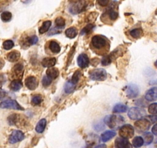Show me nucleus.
I'll list each match as a JSON object with an SVG mask.
<instances>
[{
    "mask_svg": "<svg viewBox=\"0 0 157 148\" xmlns=\"http://www.w3.org/2000/svg\"><path fill=\"white\" fill-rule=\"evenodd\" d=\"M51 25H52V22L51 21H45L43 23V25H42V26L39 28V33L40 34H43V33H46L49 30V29L50 28Z\"/></svg>",
    "mask_w": 157,
    "mask_h": 148,
    "instance_id": "29",
    "label": "nucleus"
},
{
    "mask_svg": "<svg viewBox=\"0 0 157 148\" xmlns=\"http://www.w3.org/2000/svg\"><path fill=\"white\" fill-rule=\"evenodd\" d=\"M106 71L104 69H95L90 72V78L92 80L103 81L106 79Z\"/></svg>",
    "mask_w": 157,
    "mask_h": 148,
    "instance_id": "4",
    "label": "nucleus"
},
{
    "mask_svg": "<svg viewBox=\"0 0 157 148\" xmlns=\"http://www.w3.org/2000/svg\"><path fill=\"white\" fill-rule=\"evenodd\" d=\"M77 63H78V66L82 69L86 68L90 64V59L88 56L86 54H81L78 56L77 59Z\"/></svg>",
    "mask_w": 157,
    "mask_h": 148,
    "instance_id": "13",
    "label": "nucleus"
},
{
    "mask_svg": "<svg viewBox=\"0 0 157 148\" xmlns=\"http://www.w3.org/2000/svg\"><path fill=\"white\" fill-rule=\"evenodd\" d=\"M61 33V31H60V29L57 28V27H55V28L52 29L49 32V33H48V36H52V35L59 34V33Z\"/></svg>",
    "mask_w": 157,
    "mask_h": 148,
    "instance_id": "43",
    "label": "nucleus"
},
{
    "mask_svg": "<svg viewBox=\"0 0 157 148\" xmlns=\"http://www.w3.org/2000/svg\"><path fill=\"white\" fill-rule=\"evenodd\" d=\"M115 147L116 148H132V145L130 144L128 140L123 138V137H118L115 141Z\"/></svg>",
    "mask_w": 157,
    "mask_h": 148,
    "instance_id": "12",
    "label": "nucleus"
},
{
    "mask_svg": "<svg viewBox=\"0 0 157 148\" xmlns=\"http://www.w3.org/2000/svg\"><path fill=\"white\" fill-rule=\"evenodd\" d=\"M23 71H24L23 65H22V63H18V64H16V66L13 67V75H14V76H16V77L21 78L22 76V73H23Z\"/></svg>",
    "mask_w": 157,
    "mask_h": 148,
    "instance_id": "15",
    "label": "nucleus"
},
{
    "mask_svg": "<svg viewBox=\"0 0 157 148\" xmlns=\"http://www.w3.org/2000/svg\"><path fill=\"white\" fill-rule=\"evenodd\" d=\"M116 136V132L113 130H107L105 131L103 134L101 136V140H102V142H106L108 140H111L112 138Z\"/></svg>",
    "mask_w": 157,
    "mask_h": 148,
    "instance_id": "20",
    "label": "nucleus"
},
{
    "mask_svg": "<svg viewBox=\"0 0 157 148\" xmlns=\"http://www.w3.org/2000/svg\"><path fill=\"white\" fill-rule=\"evenodd\" d=\"M55 23L56 26L61 29L64 28L65 25H66V21H65V19L63 17H58L56 19Z\"/></svg>",
    "mask_w": 157,
    "mask_h": 148,
    "instance_id": "33",
    "label": "nucleus"
},
{
    "mask_svg": "<svg viewBox=\"0 0 157 148\" xmlns=\"http://www.w3.org/2000/svg\"><path fill=\"white\" fill-rule=\"evenodd\" d=\"M139 93H140V89H139L138 86L136 85V84H129V85L126 87V96L129 98H130V99L136 97L139 95Z\"/></svg>",
    "mask_w": 157,
    "mask_h": 148,
    "instance_id": "9",
    "label": "nucleus"
},
{
    "mask_svg": "<svg viewBox=\"0 0 157 148\" xmlns=\"http://www.w3.org/2000/svg\"><path fill=\"white\" fill-rule=\"evenodd\" d=\"M135 127L140 132L147 131L150 127V121L146 119H140L135 123Z\"/></svg>",
    "mask_w": 157,
    "mask_h": 148,
    "instance_id": "8",
    "label": "nucleus"
},
{
    "mask_svg": "<svg viewBox=\"0 0 157 148\" xmlns=\"http://www.w3.org/2000/svg\"><path fill=\"white\" fill-rule=\"evenodd\" d=\"M144 144V140L143 138L141 137H136L132 140V146L136 148L141 147Z\"/></svg>",
    "mask_w": 157,
    "mask_h": 148,
    "instance_id": "28",
    "label": "nucleus"
},
{
    "mask_svg": "<svg viewBox=\"0 0 157 148\" xmlns=\"http://www.w3.org/2000/svg\"><path fill=\"white\" fill-rule=\"evenodd\" d=\"M149 119L152 123H157V115L154 116H149Z\"/></svg>",
    "mask_w": 157,
    "mask_h": 148,
    "instance_id": "46",
    "label": "nucleus"
},
{
    "mask_svg": "<svg viewBox=\"0 0 157 148\" xmlns=\"http://www.w3.org/2000/svg\"><path fill=\"white\" fill-rule=\"evenodd\" d=\"M43 101V96L39 94H36L32 98V104L33 106H38L40 105Z\"/></svg>",
    "mask_w": 157,
    "mask_h": 148,
    "instance_id": "31",
    "label": "nucleus"
},
{
    "mask_svg": "<svg viewBox=\"0 0 157 148\" xmlns=\"http://www.w3.org/2000/svg\"><path fill=\"white\" fill-rule=\"evenodd\" d=\"M155 66L157 68V60H156V61H155Z\"/></svg>",
    "mask_w": 157,
    "mask_h": 148,
    "instance_id": "52",
    "label": "nucleus"
},
{
    "mask_svg": "<svg viewBox=\"0 0 157 148\" xmlns=\"http://www.w3.org/2000/svg\"><path fill=\"white\" fill-rule=\"evenodd\" d=\"M119 134H120V137L128 140V139L133 137L134 134H135V130L132 125L125 124L120 128Z\"/></svg>",
    "mask_w": 157,
    "mask_h": 148,
    "instance_id": "5",
    "label": "nucleus"
},
{
    "mask_svg": "<svg viewBox=\"0 0 157 148\" xmlns=\"http://www.w3.org/2000/svg\"><path fill=\"white\" fill-rule=\"evenodd\" d=\"M112 59L109 56H104L102 60V66H108L111 63Z\"/></svg>",
    "mask_w": 157,
    "mask_h": 148,
    "instance_id": "41",
    "label": "nucleus"
},
{
    "mask_svg": "<svg viewBox=\"0 0 157 148\" xmlns=\"http://www.w3.org/2000/svg\"><path fill=\"white\" fill-rule=\"evenodd\" d=\"M49 49L52 53H59L61 50V47H60L59 44L57 43L55 40H52L49 43Z\"/></svg>",
    "mask_w": 157,
    "mask_h": 148,
    "instance_id": "17",
    "label": "nucleus"
},
{
    "mask_svg": "<svg viewBox=\"0 0 157 148\" xmlns=\"http://www.w3.org/2000/svg\"><path fill=\"white\" fill-rule=\"evenodd\" d=\"M59 74V69L57 68L50 67L48 68V69L46 70V76L52 80L58 77Z\"/></svg>",
    "mask_w": 157,
    "mask_h": 148,
    "instance_id": "18",
    "label": "nucleus"
},
{
    "mask_svg": "<svg viewBox=\"0 0 157 148\" xmlns=\"http://www.w3.org/2000/svg\"><path fill=\"white\" fill-rule=\"evenodd\" d=\"M46 127V119H42L38 122L37 125L36 127V131L39 134H42L44 131L45 128Z\"/></svg>",
    "mask_w": 157,
    "mask_h": 148,
    "instance_id": "24",
    "label": "nucleus"
},
{
    "mask_svg": "<svg viewBox=\"0 0 157 148\" xmlns=\"http://www.w3.org/2000/svg\"><path fill=\"white\" fill-rule=\"evenodd\" d=\"M128 110L127 106L123 103H118L115 105L113 107V113H124Z\"/></svg>",
    "mask_w": 157,
    "mask_h": 148,
    "instance_id": "25",
    "label": "nucleus"
},
{
    "mask_svg": "<svg viewBox=\"0 0 157 148\" xmlns=\"http://www.w3.org/2000/svg\"><path fill=\"white\" fill-rule=\"evenodd\" d=\"M52 80L50 79L49 77H48L47 76H45L43 78V80H42V83H43V85L45 87H49L51 84H52Z\"/></svg>",
    "mask_w": 157,
    "mask_h": 148,
    "instance_id": "42",
    "label": "nucleus"
},
{
    "mask_svg": "<svg viewBox=\"0 0 157 148\" xmlns=\"http://www.w3.org/2000/svg\"><path fill=\"white\" fill-rule=\"evenodd\" d=\"M96 148H106V146H105V144H103V143H102V144L98 145Z\"/></svg>",
    "mask_w": 157,
    "mask_h": 148,
    "instance_id": "50",
    "label": "nucleus"
},
{
    "mask_svg": "<svg viewBox=\"0 0 157 148\" xmlns=\"http://www.w3.org/2000/svg\"><path fill=\"white\" fill-rule=\"evenodd\" d=\"M4 66V61L2 60V59H0V69H2Z\"/></svg>",
    "mask_w": 157,
    "mask_h": 148,
    "instance_id": "51",
    "label": "nucleus"
},
{
    "mask_svg": "<svg viewBox=\"0 0 157 148\" xmlns=\"http://www.w3.org/2000/svg\"><path fill=\"white\" fill-rule=\"evenodd\" d=\"M149 114H152V115H155L157 114V103H153L150 104L148 108Z\"/></svg>",
    "mask_w": 157,
    "mask_h": 148,
    "instance_id": "39",
    "label": "nucleus"
},
{
    "mask_svg": "<svg viewBox=\"0 0 157 148\" xmlns=\"http://www.w3.org/2000/svg\"><path fill=\"white\" fill-rule=\"evenodd\" d=\"M81 75H82V73H81L80 71L76 70L75 72H74L73 76H72V79H71L70 82L72 83L74 85H75V84H76L78 82L79 79H80Z\"/></svg>",
    "mask_w": 157,
    "mask_h": 148,
    "instance_id": "32",
    "label": "nucleus"
},
{
    "mask_svg": "<svg viewBox=\"0 0 157 148\" xmlns=\"http://www.w3.org/2000/svg\"><path fill=\"white\" fill-rule=\"evenodd\" d=\"M95 28V25H93V24H89V25H86L83 29H82V32H81V34H88V33H91L93 30V29Z\"/></svg>",
    "mask_w": 157,
    "mask_h": 148,
    "instance_id": "38",
    "label": "nucleus"
},
{
    "mask_svg": "<svg viewBox=\"0 0 157 148\" xmlns=\"http://www.w3.org/2000/svg\"><path fill=\"white\" fill-rule=\"evenodd\" d=\"M123 121L124 119L121 116L109 115L104 118V123L112 129L117 128L120 125H121V123H123Z\"/></svg>",
    "mask_w": 157,
    "mask_h": 148,
    "instance_id": "2",
    "label": "nucleus"
},
{
    "mask_svg": "<svg viewBox=\"0 0 157 148\" xmlns=\"http://www.w3.org/2000/svg\"><path fill=\"white\" fill-rule=\"evenodd\" d=\"M12 13H10V12H8V11H6V12H3V13L1 14V19H2V20L3 21V22H10V20L12 19Z\"/></svg>",
    "mask_w": 157,
    "mask_h": 148,
    "instance_id": "34",
    "label": "nucleus"
},
{
    "mask_svg": "<svg viewBox=\"0 0 157 148\" xmlns=\"http://www.w3.org/2000/svg\"><path fill=\"white\" fill-rule=\"evenodd\" d=\"M77 34H78V31L75 27H70V28L67 29L66 31V36L69 39L75 38Z\"/></svg>",
    "mask_w": 157,
    "mask_h": 148,
    "instance_id": "26",
    "label": "nucleus"
},
{
    "mask_svg": "<svg viewBox=\"0 0 157 148\" xmlns=\"http://www.w3.org/2000/svg\"><path fill=\"white\" fill-rule=\"evenodd\" d=\"M20 58V53L18 51H12L7 55V60L10 62H16Z\"/></svg>",
    "mask_w": 157,
    "mask_h": 148,
    "instance_id": "23",
    "label": "nucleus"
},
{
    "mask_svg": "<svg viewBox=\"0 0 157 148\" xmlns=\"http://www.w3.org/2000/svg\"><path fill=\"white\" fill-rule=\"evenodd\" d=\"M0 108L2 109H13V110H23V107L19 105L17 101L14 99H6L0 103Z\"/></svg>",
    "mask_w": 157,
    "mask_h": 148,
    "instance_id": "6",
    "label": "nucleus"
},
{
    "mask_svg": "<svg viewBox=\"0 0 157 148\" xmlns=\"http://www.w3.org/2000/svg\"><path fill=\"white\" fill-rule=\"evenodd\" d=\"M94 129L96 131H100L102 129H104V123H96V125H94Z\"/></svg>",
    "mask_w": 157,
    "mask_h": 148,
    "instance_id": "45",
    "label": "nucleus"
},
{
    "mask_svg": "<svg viewBox=\"0 0 157 148\" xmlns=\"http://www.w3.org/2000/svg\"><path fill=\"white\" fill-rule=\"evenodd\" d=\"M97 16H98V13L93 12V13H92L91 14H90V16H88V20L87 21H88V22H93V21L96 19V18L97 17Z\"/></svg>",
    "mask_w": 157,
    "mask_h": 148,
    "instance_id": "44",
    "label": "nucleus"
},
{
    "mask_svg": "<svg viewBox=\"0 0 157 148\" xmlns=\"http://www.w3.org/2000/svg\"><path fill=\"white\" fill-rule=\"evenodd\" d=\"M6 96V91H4V90H0V99H3Z\"/></svg>",
    "mask_w": 157,
    "mask_h": 148,
    "instance_id": "49",
    "label": "nucleus"
},
{
    "mask_svg": "<svg viewBox=\"0 0 157 148\" xmlns=\"http://www.w3.org/2000/svg\"><path fill=\"white\" fill-rule=\"evenodd\" d=\"M56 63V60L54 57H46V58L43 59L42 61V64L44 67H53L55 64Z\"/></svg>",
    "mask_w": 157,
    "mask_h": 148,
    "instance_id": "16",
    "label": "nucleus"
},
{
    "mask_svg": "<svg viewBox=\"0 0 157 148\" xmlns=\"http://www.w3.org/2000/svg\"><path fill=\"white\" fill-rule=\"evenodd\" d=\"M84 148H88V146H86V147H84Z\"/></svg>",
    "mask_w": 157,
    "mask_h": 148,
    "instance_id": "54",
    "label": "nucleus"
},
{
    "mask_svg": "<svg viewBox=\"0 0 157 148\" xmlns=\"http://www.w3.org/2000/svg\"><path fill=\"white\" fill-rule=\"evenodd\" d=\"M152 134H154V135L157 136V123H155V124L154 125L153 127H152Z\"/></svg>",
    "mask_w": 157,
    "mask_h": 148,
    "instance_id": "48",
    "label": "nucleus"
},
{
    "mask_svg": "<svg viewBox=\"0 0 157 148\" xmlns=\"http://www.w3.org/2000/svg\"><path fill=\"white\" fill-rule=\"evenodd\" d=\"M38 37L36 36H32L25 40V43L28 44V46H32V45H35L38 43Z\"/></svg>",
    "mask_w": 157,
    "mask_h": 148,
    "instance_id": "37",
    "label": "nucleus"
},
{
    "mask_svg": "<svg viewBox=\"0 0 157 148\" xmlns=\"http://www.w3.org/2000/svg\"><path fill=\"white\" fill-rule=\"evenodd\" d=\"M4 49L6 50H10V49H13V46H14V43L12 40H6L3 43V45H2Z\"/></svg>",
    "mask_w": 157,
    "mask_h": 148,
    "instance_id": "40",
    "label": "nucleus"
},
{
    "mask_svg": "<svg viewBox=\"0 0 157 148\" xmlns=\"http://www.w3.org/2000/svg\"><path fill=\"white\" fill-rule=\"evenodd\" d=\"M130 36L132 37L135 39H139L140 37H142L143 35V31L142 29L140 28H136V29H132L129 33Z\"/></svg>",
    "mask_w": 157,
    "mask_h": 148,
    "instance_id": "27",
    "label": "nucleus"
},
{
    "mask_svg": "<svg viewBox=\"0 0 157 148\" xmlns=\"http://www.w3.org/2000/svg\"><path fill=\"white\" fill-rule=\"evenodd\" d=\"M20 116L19 114H12L11 116H10L8 118L9 123L10 125H19V123H22V120H21V117H19Z\"/></svg>",
    "mask_w": 157,
    "mask_h": 148,
    "instance_id": "19",
    "label": "nucleus"
},
{
    "mask_svg": "<svg viewBox=\"0 0 157 148\" xmlns=\"http://www.w3.org/2000/svg\"><path fill=\"white\" fill-rule=\"evenodd\" d=\"M24 139V134L20 130H13L11 135L10 136L9 138V142L10 143H16L19 141H22Z\"/></svg>",
    "mask_w": 157,
    "mask_h": 148,
    "instance_id": "10",
    "label": "nucleus"
},
{
    "mask_svg": "<svg viewBox=\"0 0 157 148\" xmlns=\"http://www.w3.org/2000/svg\"><path fill=\"white\" fill-rule=\"evenodd\" d=\"M146 115V110L141 107H132L129 109V112H128V117L131 120H140L143 119V117Z\"/></svg>",
    "mask_w": 157,
    "mask_h": 148,
    "instance_id": "3",
    "label": "nucleus"
},
{
    "mask_svg": "<svg viewBox=\"0 0 157 148\" xmlns=\"http://www.w3.org/2000/svg\"><path fill=\"white\" fill-rule=\"evenodd\" d=\"M86 4L87 2H84V1L74 2L72 6H71L70 8H69V11L72 14H78V13H81L86 10Z\"/></svg>",
    "mask_w": 157,
    "mask_h": 148,
    "instance_id": "7",
    "label": "nucleus"
},
{
    "mask_svg": "<svg viewBox=\"0 0 157 148\" xmlns=\"http://www.w3.org/2000/svg\"><path fill=\"white\" fill-rule=\"evenodd\" d=\"M104 16H107L109 19H111V20H116L118 18V13L114 10L113 8H109V10L107 12H105V14L102 15Z\"/></svg>",
    "mask_w": 157,
    "mask_h": 148,
    "instance_id": "22",
    "label": "nucleus"
},
{
    "mask_svg": "<svg viewBox=\"0 0 157 148\" xmlns=\"http://www.w3.org/2000/svg\"><path fill=\"white\" fill-rule=\"evenodd\" d=\"M143 140H144V143L146 145L150 144L152 142V140H153V136H152L151 133H146V134L143 135Z\"/></svg>",
    "mask_w": 157,
    "mask_h": 148,
    "instance_id": "35",
    "label": "nucleus"
},
{
    "mask_svg": "<svg viewBox=\"0 0 157 148\" xmlns=\"http://www.w3.org/2000/svg\"><path fill=\"white\" fill-rule=\"evenodd\" d=\"M97 2L98 4H99V5L101 6H106L109 3V1H98Z\"/></svg>",
    "mask_w": 157,
    "mask_h": 148,
    "instance_id": "47",
    "label": "nucleus"
},
{
    "mask_svg": "<svg viewBox=\"0 0 157 148\" xmlns=\"http://www.w3.org/2000/svg\"><path fill=\"white\" fill-rule=\"evenodd\" d=\"M99 139L97 136L94 135V134H92V135L89 136L88 137V139H87V145H88L89 146H92L93 145H94L95 143H96V142L99 141Z\"/></svg>",
    "mask_w": 157,
    "mask_h": 148,
    "instance_id": "30",
    "label": "nucleus"
},
{
    "mask_svg": "<svg viewBox=\"0 0 157 148\" xmlns=\"http://www.w3.org/2000/svg\"><path fill=\"white\" fill-rule=\"evenodd\" d=\"M155 14H157V10H156V12H155Z\"/></svg>",
    "mask_w": 157,
    "mask_h": 148,
    "instance_id": "53",
    "label": "nucleus"
},
{
    "mask_svg": "<svg viewBox=\"0 0 157 148\" xmlns=\"http://www.w3.org/2000/svg\"><path fill=\"white\" fill-rule=\"evenodd\" d=\"M145 98L147 101H155L157 99V88L155 87H152L150 90H148L146 93Z\"/></svg>",
    "mask_w": 157,
    "mask_h": 148,
    "instance_id": "14",
    "label": "nucleus"
},
{
    "mask_svg": "<svg viewBox=\"0 0 157 148\" xmlns=\"http://www.w3.org/2000/svg\"><path fill=\"white\" fill-rule=\"evenodd\" d=\"M22 87V81L19 80H14L11 82L10 84V88L13 91H19Z\"/></svg>",
    "mask_w": 157,
    "mask_h": 148,
    "instance_id": "21",
    "label": "nucleus"
},
{
    "mask_svg": "<svg viewBox=\"0 0 157 148\" xmlns=\"http://www.w3.org/2000/svg\"><path fill=\"white\" fill-rule=\"evenodd\" d=\"M75 88V85H74L72 83L67 82L65 85V92L66 93H71Z\"/></svg>",
    "mask_w": 157,
    "mask_h": 148,
    "instance_id": "36",
    "label": "nucleus"
},
{
    "mask_svg": "<svg viewBox=\"0 0 157 148\" xmlns=\"http://www.w3.org/2000/svg\"><path fill=\"white\" fill-rule=\"evenodd\" d=\"M25 84L27 87V88L30 90H34L37 88L38 83L37 79L35 76H28L25 80Z\"/></svg>",
    "mask_w": 157,
    "mask_h": 148,
    "instance_id": "11",
    "label": "nucleus"
},
{
    "mask_svg": "<svg viewBox=\"0 0 157 148\" xmlns=\"http://www.w3.org/2000/svg\"><path fill=\"white\" fill-rule=\"evenodd\" d=\"M91 46L97 54H105L109 49V41L104 36L96 35L92 39Z\"/></svg>",
    "mask_w": 157,
    "mask_h": 148,
    "instance_id": "1",
    "label": "nucleus"
}]
</instances>
